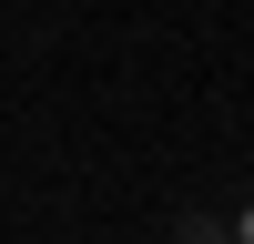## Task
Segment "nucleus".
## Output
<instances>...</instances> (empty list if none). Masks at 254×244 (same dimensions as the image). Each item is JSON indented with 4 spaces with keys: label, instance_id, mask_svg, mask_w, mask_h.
<instances>
[{
    "label": "nucleus",
    "instance_id": "2",
    "mask_svg": "<svg viewBox=\"0 0 254 244\" xmlns=\"http://www.w3.org/2000/svg\"><path fill=\"white\" fill-rule=\"evenodd\" d=\"M224 234H234V244H254V203H244V214H224Z\"/></svg>",
    "mask_w": 254,
    "mask_h": 244
},
{
    "label": "nucleus",
    "instance_id": "1",
    "mask_svg": "<svg viewBox=\"0 0 254 244\" xmlns=\"http://www.w3.org/2000/svg\"><path fill=\"white\" fill-rule=\"evenodd\" d=\"M173 244H234V234H224V214H183V224H173Z\"/></svg>",
    "mask_w": 254,
    "mask_h": 244
}]
</instances>
